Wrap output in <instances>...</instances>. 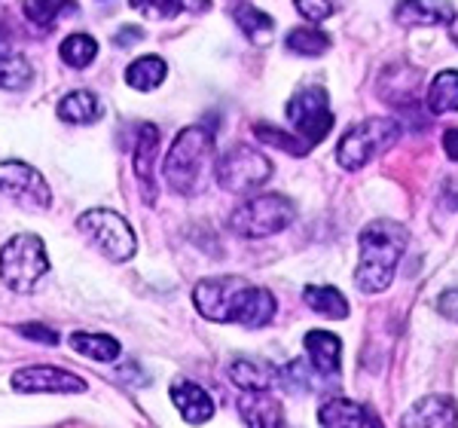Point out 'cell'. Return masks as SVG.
Instances as JSON below:
<instances>
[{
    "mask_svg": "<svg viewBox=\"0 0 458 428\" xmlns=\"http://www.w3.org/2000/svg\"><path fill=\"white\" fill-rule=\"evenodd\" d=\"M193 304L208 321H235L242 328H266L276 319V297L239 276L202 278L193 287Z\"/></svg>",
    "mask_w": 458,
    "mask_h": 428,
    "instance_id": "cell-1",
    "label": "cell"
},
{
    "mask_svg": "<svg viewBox=\"0 0 458 428\" xmlns=\"http://www.w3.org/2000/svg\"><path fill=\"white\" fill-rule=\"evenodd\" d=\"M410 233L397 220H373L358 235L360 261L354 270V285L364 294H382L394 278L397 261L403 257Z\"/></svg>",
    "mask_w": 458,
    "mask_h": 428,
    "instance_id": "cell-2",
    "label": "cell"
},
{
    "mask_svg": "<svg viewBox=\"0 0 458 428\" xmlns=\"http://www.w3.org/2000/svg\"><path fill=\"white\" fill-rule=\"evenodd\" d=\"M214 153V135L205 125H187L177 132L172 150L162 162L168 187L181 196H199L208 181V162Z\"/></svg>",
    "mask_w": 458,
    "mask_h": 428,
    "instance_id": "cell-3",
    "label": "cell"
},
{
    "mask_svg": "<svg viewBox=\"0 0 458 428\" xmlns=\"http://www.w3.org/2000/svg\"><path fill=\"white\" fill-rule=\"evenodd\" d=\"M49 272V254L40 235L19 233L0 248V282L13 294H31Z\"/></svg>",
    "mask_w": 458,
    "mask_h": 428,
    "instance_id": "cell-4",
    "label": "cell"
},
{
    "mask_svg": "<svg viewBox=\"0 0 458 428\" xmlns=\"http://www.w3.org/2000/svg\"><path fill=\"white\" fill-rule=\"evenodd\" d=\"M401 138V123L386 120V116H373V120L354 123L336 147V162L345 172H360L367 162H373L379 153L397 144Z\"/></svg>",
    "mask_w": 458,
    "mask_h": 428,
    "instance_id": "cell-5",
    "label": "cell"
},
{
    "mask_svg": "<svg viewBox=\"0 0 458 428\" xmlns=\"http://www.w3.org/2000/svg\"><path fill=\"white\" fill-rule=\"evenodd\" d=\"M297 218V205L291 202L284 193H260L250 196L248 202H242L229 218L233 233L245 235V239H266L287 230Z\"/></svg>",
    "mask_w": 458,
    "mask_h": 428,
    "instance_id": "cell-6",
    "label": "cell"
},
{
    "mask_svg": "<svg viewBox=\"0 0 458 428\" xmlns=\"http://www.w3.org/2000/svg\"><path fill=\"white\" fill-rule=\"evenodd\" d=\"M77 230L92 242L95 248L101 251L105 257H110L114 263H123L135 254L138 239L131 224L123 218V214L110 211V209H92L86 214H80Z\"/></svg>",
    "mask_w": 458,
    "mask_h": 428,
    "instance_id": "cell-7",
    "label": "cell"
},
{
    "mask_svg": "<svg viewBox=\"0 0 458 428\" xmlns=\"http://www.w3.org/2000/svg\"><path fill=\"white\" fill-rule=\"evenodd\" d=\"M272 178V162L257 147L233 144L226 153H220L217 166H214V181L226 190V193H250V190L263 187Z\"/></svg>",
    "mask_w": 458,
    "mask_h": 428,
    "instance_id": "cell-8",
    "label": "cell"
},
{
    "mask_svg": "<svg viewBox=\"0 0 458 428\" xmlns=\"http://www.w3.org/2000/svg\"><path fill=\"white\" fill-rule=\"evenodd\" d=\"M287 120L297 129L300 141L312 150L315 144H321L334 129V110H330V98L321 86H302V90L287 101L284 107Z\"/></svg>",
    "mask_w": 458,
    "mask_h": 428,
    "instance_id": "cell-9",
    "label": "cell"
},
{
    "mask_svg": "<svg viewBox=\"0 0 458 428\" xmlns=\"http://www.w3.org/2000/svg\"><path fill=\"white\" fill-rule=\"evenodd\" d=\"M0 193H6L10 199H16V202L37 211L53 205V190H49L47 178L21 159L0 162Z\"/></svg>",
    "mask_w": 458,
    "mask_h": 428,
    "instance_id": "cell-10",
    "label": "cell"
},
{
    "mask_svg": "<svg viewBox=\"0 0 458 428\" xmlns=\"http://www.w3.org/2000/svg\"><path fill=\"white\" fill-rule=\"evenodd\" d=\"M13 389L28 395H71V392H86V380L64 367H49V364H34V367H19L13 373Z\"/></svg>",
    "mask_w": 458,
    "mask_h": 428,
    "instance_id": "cell-11",
    "label": "cell"
},
{
    "mask_svg": "<svg viewBox=\"0 0 458 428\" xmlns=\"http://www.w3.org/2000/svg\"><path fill=\"white\" fill-rule=\"evenodd\" d=\"M401 428H458V410L449 398L428 395L403 413Z\"/></svg>",
    "mask_w": 458,
    "mask_h": 428,
    "instance_id": "cell-12",
    "label": "cell"
},
{
    "mask_svg": "<svg viewBox=\"0 0 458 428\" xmlns=\"http://www.w3.org/2000/svg\"><path fill=\"white\" fill-rule=\"evenodd\" d=\"M172 401L177 413L187 419L190 425H205L214 416V401L202 386L190 380H177L172 386Z\"/></svg>",
    "mask_w": 458,
    "mask_h": 428,
    "instance_id": "cell-13",
    "label": "cell"
},
{
    "mask_svg": "<svg viewBox=\"0 0 458 428\" xmlns=\"http://www.w3.org/2000/svg\"><path fill=\"white\" fill-rule=\"evenodd\" d=\"M306 355L321 376H336L339 364H343V339L330 330H309Z\"/></svg>",
    "mask_w": 458,
    "mask_h": 428,
    "instance_id": "cell-14",
    "label": "cell"
},
{
    "mask_svg": "<svg viewBox=\"0 0 458 428\" xmlns=\"http://www.w3.org/2000/svg\"><path fill=\"white\" fill-rule=\"evenodd\" d=\"M239 410L250 428H284L282 407L269 392H242Z\"/></svg>",
    "mask_w": 458,
    "mask_h": 428,
    "instance_id": "cell-15",
    "label": "cell"
},
{
    "mask_svg": "<svg viewBox=\"0 0 458 428\" xmlns=\"http://www.w3.org/2000/svg\"><path fill=\"white\" fill-rule=\"evenodd\" d=\"M157 147H159V129L153 123H144L138 129V144H135V175L144 187V199L153 202L157 190H153V157H157Z\"/></svg>",
    "mask_w": 458,
    "mask_h": 428,
    "instance_id": "cell-16",
    "label": "cell"
},
{
    "mask_svg": "<svg viewBox=\"0 0 458 428\" xmlns=\"http://www.w3.org/2000/svg\"><path fill=\"white\" fill-rule=\"evenodd\" d=\"M394 19L401 25H449L455 19L453 6L449 4H428V0H406L394 10Z\"/></svg>",
    "mask_w": 458,
    "mask_h": 428,
    "instance_id": "cell-17",
    "label": "cell"
},
{
    "mask_svg": "<svg viewBox=\"0 0 458 428\" xmlns=\"http://www.w3.org/2000/svg\"><path fill=\"white\" fill-rule=\"evenodd\" d=\"M321 428H367V410L349 398H330L318 410Z\"/></svg>",
    "mask_w": 458,
    "mask_h": 428,
    "instance_id": "cell-18",
    "label": "cell"
},
{
    "mask_svg": "<svg viewBox=\"0 0 458 428\" xmlns=\"http://www.w3.org/2000/svg\"><path fill=\"white\" fill-rule=\"evenodd\" d=\"M302 300H306V306L312 312L324 315V319H334V321L349 319V300H345L343 291H336L330 285H309L302 291Z\"/></svg>",
    "mask_w": 458,
    "mask_h": 428,
    "instance_id": "cell-19",
    "label": "cell"
},
{
    "mask_svg": "<svg viewBox=\"0 0 458 428\" xmlns=\"http://www.w3.org/2000/svg\"><path fill=\"white\" fill-rule=\"evenodd\" d=\"M168 77V64L159 56H141L125 68V83L138 92H153L157 86L165 83Z\"/></svg>",
    "mask_w": 458,
    "mask_h": 428,
    "instance_id": "cell-20",
    "label": "cell"
},
{
    "mask_svg": "<svg viewBox=\"0 0 458 428\" xmlns=\"http://www.w3.org/2000/svg\"><path fill=\"white\" fill-rule=\"evenodd\" d=\"M425 101L434 116L458 114V71H440L428 86Z\"/></svg>",
    "mask_w": 458,
    "mask_h": 428,
    "instance_id": "cell-21",
    "label": "cell"
},
{
    "mask_svg": "<svg viewBox=\"0 0 458 428\" xmlns=\"http://www.w3.org/2000/svg\"><path fill=\"white\" fill-rule=\"evenodd\" d=\"M58 116H62L64 123L89 125L101 116V101L86 90H73L58 101Z\"/></svg>",
    "mask_w": 458,
    "mask_h": 428,
    "instance_id": "cell-22",
    "label": "cell"
},
{
    "mask_svg": "<svg viewBox=\"0 0 458 428\" xmlns=\"http://www.w3.org/2000/svg\"><path fill=\"white\" fill-rule=\"evenodd\" d=\"M71 349L73 352H80V355H86V358H92V361H116L120 358V352H123V346L116 343L114 337H107V334H89V330H77V334H71Z\"/></svg>",
    "mask_w": 458,
    "mask_h": 428,
    "instance_id": "cell-23",
    "label": "cell"
},
{
    "mask_svg": "<svg viewBox=\"0 0 458 428\" xmlns=\"http://www.w3.org/2000/svg\"><path fill=\"white\" fill-rule=\"evenodd\" d=\"M235 21H239V28L245 31V37L250 43H257V47H263L266 40H272V16H266L263 10H257L254 4H242L233 10Z\"/></svg>",
    "mask_w": 458,
    "mask_h": 428,
    "instance_id": "cell-24",
    "label": "cell"
},
{
    "mask_svg": "<svg viewBox=\"0 0 458 428\" xmlns=\"http://www.w3.org/2000/svg\"><path fill=\"white\" fill-rule=\"evenodd\" d=\"M31 80H34V68L25 56L19 53L0 56V90L21 92L25 86H31Z\"/></svg>",
    "mask_w": 458,
    "mask_h": 428,
    "instance_id": "cell-25",
    "label": "cell"
},
{
    "mask_svg": "<svg viewBox=\"0 0 458 428\" xmlns=\"http://www.w3.org/2000/svg\"><path fill=\"white\" fill-rule=\"evenodd\" d=\"M229 380H233L242 392H269V386H272V373L266 371V367L254 364V361H242V358L233 361Z\"/></svg>",
    "mask_w": 458,
    "mask_h": 428,
    "instance_id": "cell-26",
    "label": "cell"
},
{
    "mask_svg": "<svg viewBox=\"0 0 458 428\" xmlns=\"http://www.w3.org/2000/svg\"><path fill=\"white\" fill-rule=\"evenodd\" d=\"M58 56H62V62L68 64V68L83 71L95 62V56H98V43L89 34H71V37H64Z\"/></svg>",
    "mask_w": 458,
    "mask_h": 428,
    "instance_id": "cell-27",
    "label": "cell"
},
{
    "mask_svg": "<svg viewBox=\"0 0 458 428\" xmlns=\"http://www.w3.org/2000/svg\"><path fill=\"white\" fill-rule=\"evenodd\" d=\"M284 43H287V49H291V53L309 56V58L324 56L330 49V37L324 31H318V28H309V25L306 28H293V31L284 37Z\"/></svg>",
    "mask_w": 458,
    "mask_h": 428,
    "instance_id": "cell-28",
    "label": "cell"
},
{
    "mask_svg": "<svg viewBox=\"0 0 458 428\" xmlns=\"http://www.w3.org/2000/svg\"><path fill=\"white\" fill-rule=\"evenodd\" d=\"M254 135L260 138L263 144L278 147V150H284V153H297V157H306V153H309V147L302 144L297 135H287V132L276 129V125H263V123H257V125H254Z\"/></svg>",
    "mask_w": 458,
    "mask_h": 428,
    "instance_id": "cell-29",
    "label": "cell"
},
{
    "mask_svg": "<svg viewBox=\"0 0 458 428\" xmlns=\"http://www.w3.org/2000/svg\"><path fill=\"white\" fill-rule=\"evenodd\" d=\"M71 10V6H62V4H49V0H43V4H25V16L34 21V25L40 28H53V21L58 13Z\"/></svg>",
    "mask_w": 458,
    "mask_h": 428,
    "instance_id": "cell-30",
    "label": "cell"
},
{
    "mask_svg": "<svg viewBox=\"0 0 458 428\" xmlns=\"http://www.w3.org/2000/svg\"><path fill=\"white\" fill-rule=\"evenodd\" d=\"M278 380H282L287 389H297V392H306L309 389V376H306V364H302V361L284 364L282 373H278Z\"/></svg>",
    "mask_w": 458,
    "mask_h": 428,
    "instance_id": "cell-31",
    "label": "cell"
},
{
    "mask_svg": "<svg viewBox=\"0 0 458 428\" xmlns=\"http://www.w3.org/2000/svg\"><path fill=\"white\" fill-rule=\"evenodd\" d=\"M297 13L302 19H309L312 25H318V21H324L327 16H334L336 6L334 4H312V0H300L297 4Z\"/></svg>",
    "mask_w": 458,
    "mask_h": 428,
    "instance_id": "cell-32",
    "label": "cell"
},
{
    "mask_svg": "<svg viewBox=\"0 0 458 428\" xmlns=\"http://www.w3.org/2000/svg\"><path fill=\"white\" fill-rule=\"evenodd\" d=\"M19 334L28 337V339H37V343H43V346H55L58 343V334L53 328H47V324H21Z\"/></svg>",
    "mask_w": 458,
    "mask_h": 428,
    "instance_id": "cell-33",
    "label": "cell"
},
{
    "mask_svg": "<svg viewBox=\"0 0 458 428\" xmlns=\"http://www.w3.org/2000/svg\"><path fill=\"white\" fill-rule=\"evenodd\" d=\"M135 10H141V13H147V16H177L181 13V4H162V6H157V4H135Z\"/></svg>",
    "mask_w": 458,
    "mask_h": 428,
    "instance_id": "cell-34",
    "label": "cell"
},
{
    "mask_svg": "<svg viewBox=\"0 0 458 428\" xmlns=\"http://www.w3.org/2000/svg\"><path fill=\"white\" fill-rule=\"evenodd\" d=\"M440 312L446 315V319H453V321H458V287H453V291H446L440 297Z\"/></svg>",
    "mask_w": 458,
    "mask_h": 428,
    "instance_id": "cell-35",
    "label": "cell"
},
{
    "mask_svg": "<svg viewBox=\"0 0 458 428\" xmlns=\"http://www.w3.org/2000/svg\"><path fill=\"white\" fill-rule=\"evenodd\" d=\"M443 147H446V157L453 162H458V125H455V129L443 132Z\"/></svg>",
    "mask_w": 458,
    "mask_h": 428,
    "instance_id": "cell-36",
    "label": "cell"
},
{
    "mask_svg": "<svg viewBox=\"0 0 458 428\" xmlns=\"http://www.w3.org/2000/svg\"><path fill=\"white\" fill-rule=\"evenodd\" d=\"M141 37H144V31H141V28H125V31H120V34H116L114 37V40H116V47H129V43L131 40H141Z\"/></svg>",
    "mask_w": 458,
    "mask_h": 428,
    "instance_id": "cell-37",
    "label": "cell"
},
{
    "mask_svg": "<svg viewBox=\"0 0 458 428\" xmlns=\"http://www.w3.org/2000/svg\"><path fill=\"white\" fill-rule=\"evenodd\" d=\"M449 37H453V43L458 47V16H455L453 21H449Z\"/></svg>",
    "mask_w": 458,
    "mask_h": 428,
    "instance_id": "cell-38",
    "label": "cell"
},
{
    "mask_svg": "<svg viewBox=\"0 0 458 428\" xmlns=\"http://www.w3.org/2000/svg\"><path fill=\"white\" fill-rule=\"evenodd\" d=\"M367 423H370V425H373V428H382V425H379V423H376V419H373V416H370V413H367Z\"/></svg>",
    "mask_w": 458,
    "mask_h": 428,
    "instance_id": "cell-39",
    "label": "cell"
}]
</instances>
